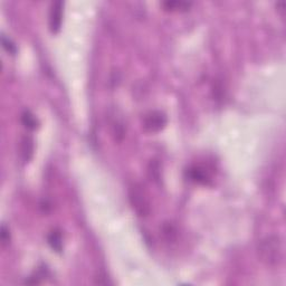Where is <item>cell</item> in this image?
I'll return each mask as SVG.
<instances>
[{"label": "cell", "mask_w": 286, "mask_h": 286, "mask_svg": "<svg viewBox=\"0 0 286 286\" xmlns=\"http://www.w3.org/2000/svg\"><path fill=\"white\" fill-rule=\"evenodd\" d=\"M283 241L277 235H270L258 242L257 254L261 261L267 266H277L283 259Z\"/></svg>", "instance_id": "cell-1"}, {"label": "cell", "mask_w": 286, "mask_h": 286, "mask_svg": "<svg viewBox=\"0 0 286 286\" xmlns=\"http://www.w3.org/2000/svg\"><path fill=\"white\" fill-rule=\"evenodd\" d=\"M129 199L133 210L140 217H146L151 212L149 198L140 185H133L129 190Z\"/></svg>", "instance_id": "cell-2"}, {"label": "cell", "mask_w": 286, "mask_h": 286, "mask_svg": "<svg viewBox=\"0 0 286 286\" xmlns=\"http://www.w3.org/2000/svg\"><path fill=\"white\" fill-rule=\"evenodd\" d=\"M168 122L167 115L161 111H151L148 114H145L143 119V128L145 131L155 133L161 131L166 127Z\"/></svg>", "instance_id": "cell-3"}, {"label": "cell", "mask_w": 286, "mask_h": 286, "mask_svg": "<svg viewBox=\"0 0 286 286\" xmlns=\"http://www.w3.org/2000/svg\"><path fill=\"white\" fill-rule=\"evenodd\" d=\"M63 8L64 3L62 1H55L51 3L48 17V25L51 34H57L62 27Z\"/></svg>", "instance_id": "cell-4"}, {"label": "cell", "mask_w": 286, "mask_h": 286, "mask_svg": "<svg viewBox=\"0 0 286 286\" xmlns=\"http://www.w3.org/2000/svg\"><path fill=\"white\" fill-rule=\"evenodd\" d=\"M187 177L189 180L193 181V183L203 185V186H211V177L207 169L200 166H192L190 167L187 171Z\"/></svg>", "instance_id": "cell-5"}, {"label": "cell", "mask_w": 286, "mask_h": 286, "mask_svg": "<svg viewBox=\"0 0 286 286\" xmlns=\"http://www.w3.org/2000/svg\"><path fill=\"white\" fill-rule=\"evenodd\" d=\"M20 159L24 164L28 163L34 155V140L28 136H25L20 140Z\"/></svg>", "instance_id": "cell-6"}, {"label": "cell", "mask_w": 286, "mask_h": 286, "mask_svg": "<svg viewBox=\"0 0 286 286\" xmlns=\"http://www.w3.org/2000/svg\"><path fill=\"white\" fill-rule=\"evenodd\" d=\"M47 242L50 248L55 250L56 253H60L63 250V237L62 232L59 229H53L47 236Z\"/></svg>", "instance_id": "cell-7"}, {"label": "cell", "mask_w": 286, "mask_h": 286, "mask_svg": "<svg viewBox=\"0 0 286 286\" xmlns=\"http://www.w3.org/2000/svg\"><path fill=\"white\" fill-rule=\"evenodd\" d=\"M20 120L21 123L24 124L25 128H27L29 130H36L38 127H40V121L36 119L32 112L26 110L20 115Z\"/></svg>", "instance_id": "cell-8"}, {"label": "cell", "mask_w": 286, "mask_h": 286, "mask_svg": "<svg viewBox=\"0 0 286 286\" xmlns=\"http://www.w3.org/2000/svg\"><path fill=\"white\" fill-rule=\"evenodd\" d=\"M192 6L191 2H184V1H166L162 2V7L164 8V10L167 11H187L189 10V8Z\"/></svg>", "instance_id": "cell-9"}, {"label": "cell", "mask_w": 286, "mask_h": 286, "mask_svg": "<svg viewBox=\"0 0 286 286\" xmlns=\"http://www.w3.org/2000/svg\"><path fill=\"white\" fill-rule=\"evenodd\" d=\"M1 44L3 48L6 49L7 53H9L11 55L17 54V46L15 45V43L10 40V38L6 37V35H2L1 36Z\"/></svg>", "instance_id": "cell-10"}, {"label": "cell", "mask_w": 286, "mask_h": 286, "mask_svg": "<svg viewBox=\"0 0 286 286\" xmlns=\"http://www.w3.org/2000/svg\"><path fill=\"white\" fill-rule=\"evenodd\" d=\"M10 242V232L5 224L1 226V244L2 246H7Z\"/></svg>", "instance_id": "cell-11"}, {"label": "cell", "mask_w": 286, "mask_h": 286, "mask_svg": "<svg viewBox=\"0 0 286 286\" xmlns=\"http://www.w3.org/2000/svg\"><path fill=\"white\" fill-rule=\"evenodd\" d=\"M276 8H277V9H279V11L281 12V15H283L284 8H285V2H284V1L277 2V3H276Z\"/></svg>", "instance_id": "cell-12"}]
</instances>
